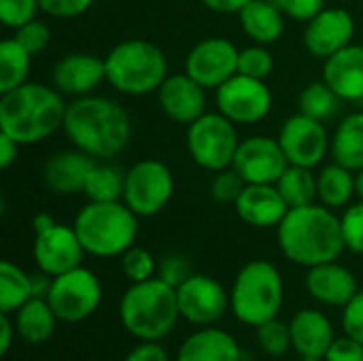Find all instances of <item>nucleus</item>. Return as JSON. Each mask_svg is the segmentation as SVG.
Returning a JSON list of instances; mask_svg holds the SVG:
<instances>
[{
  "label": "nucleus",
  "mask_w": 363,
  "mask_h": 361,
  "mask_svg": "<svg viewBox=\"0 0 363 361\" xmlns=\"http://www.w3.org/2000/svg\"><path fill=\"white\" fill-rule=\"evenodd\" d=\"M55 226V219L51 217V215H47V213H38L34 219H32V230H34V234H40V232H45V230H49V228H53Z\"/></svg>",
  "instance_id": "603ef678"
},
{
  "label": "nucleus",
  "mask_w": 363,
  "mask_h": 361,
  "mask_svg": "<svg viewBox=\"0 0 363 361\" xmlns=\"http://www.w3.org/2000/svg\"><path fill=\"white\" fill-rule=\"evenodd\" d=\"M298 361H325L323 357H300Z\"/></svg>",
  "instance_id": "5fc2aeb1"
},
{
  "label": "nucleus",
  "mask_w": 363,
  "mask_h": 361,
  "mask_svg": "<svg viewBox=\"0 0 363 361\" xmlns=\"http://www.w3.org/2000/svg\"><path fill=\"white\" fill-rule=\"evenodd\" d=\"M298 104H300V113H304L313 119L325 121V119L334 117V113L338 111L340 98L325 81H317L302 89Z\"/></svg>",
  "instance_id": "72a5a7b5"
},
{
  "label": "nucleus",
  "mask_w": 363,
  "mask_h": 361,
  "mask_svg": "<svg viewBox=\"0 0 363 361\" xmlns=\"http://www.w3.org/2000/svg\"><path fill=\"white\" fill-rule=\"evenodd\" d=\"M283 255L298 266H319L336 262L347 249L340 217L323 204L289 209L277 228Z\"/></svg>",
  "instance_id": "f03ea898"
},
{
  "label": "nucleus",
  "mask_w": 363,
  "mask_h": 361,
  "mask_svg": "<svg viewBox=\"0 0 363 361\" xmlns=\"http://www.w3.org/2000/svg\"><path fill=\"white\" fill-rule=\"evenodd\" d=\"M160 106L166 117L177 123L191 126L206 113V96L204 87L194 81L187 72L170 74L157 89Z\"/></svg>",
  "instance_id": "a211bd4d"
},
{
  "label": "nucleus",
  "mask_w": 363,
  "mask_h": 361,
  "mask_svg": "<svg viewBox=\"0 0 363 361\" xmlns=\"http://www.w3.org/2000/svg\"><path fill=\"white\" fill-rule=\"evenodd\" d=\"M342 330L347 336L363 345V291H357L355 298L342 309Z\"/></svg>",
  "instance_id": "c03bdc74"
},
{
  "label": "nucleus",
  "mask_w": 363,
  "mask_h": 361,
  "mask_svg": "<svg viewBox=\"0 0 363 361\" xmlns=\"http://www.w3.org/2000/svg\"><path fill=\"white\" fill-rule=\"evenodd\" d=\"M15 315L17 336L28 345H43L55 332L57 317L47 298H30Z\"/></svg>",
  "instance_id": "bb28decb"
},
{
  "label": "nucleus",
  "mask_w": 363,
  "mask_h": 361,
  "mask_svg": "<svg viewBox=\"0 0 363 361\" xmlns=\"http://www.w3.org/2000/svg\"><path fill=\"white\" fill-rule=\"evenodd\" d=\"M291 349L300 357H325L334 343V326L317 309H302L289 321Z\"/></svg>",
  "instance_id": "4be33fe9"
},
{
  "label": "nucleus",
  "mask_w": 363,
  "mask_h": 361,
  "mask_svg": "<svg viewBox=\"0 0 363 361\" xmlns=\"http://www.w3.org/2000/svg\"><path fill=\"white\" fill-rule=\"evenodd\" d=\"M177 300L181 317L191 326H215L230 309V294L223 285L206 274H191L177 287Z\"/></svg>",
  "instance_id": "f8f14e48"
},
{
  "label": "nucleus",
  "mask_w": 363,
  "mask_h": 361,
  "mask_svg": "<svg viewBox=\"0 0 363 361\" xmlns=\"http://www.w3.org/2000/svg\"><path fill=\"white\" fill-rule=\"evenodd\" d=\"M123 361H170V357L157 340H140V345L134 347Z\"/></svg>",
  "instance_id": "de8ad7c7"
},
{
  "label": "nucleus",
  "mask_w": 363,
  "mask_h": 361,
  "mask_svg": "<svg viewBox=\"0 0 363 361\" xmlns=\"http://www.w3.org/2000/svg\"><path fill=\"white\" fill-rule=\"evenodd\" d=\"M70 143L96 160H113L132 136L128 111L111 98L81 96L66 106L62 123Z\"/></svg>",
  "instance_id": "f257e3e1"
},
{
  "label": "nucleus",
  "mask_w": 363,
  "mask_h": 361,
  "mask_svg": "<svg viewBox=\"0 0 363 361\" xmlns=\"http://www.w3.org/2000/svg\"><path fill=\"white\" fill-rule=\"evenodd\" d=\"M47 302L51 304L57 321L81 323L98 311L102 302V283L91 270L79 266L53 277Z\"/></svg>",
  "instance_id": "1a4fd4ad"
},
{
  "label": "nucleus",
  "mask_w": 363,
  "mask_h": 361,
  "mask_svg": "<svg viewBox=\"0 0 363 361\" xmlns=\"http://www.w3.org/2000/svg\"><path fill=\"white\" fill-rule=\"evenodd\" d=\"M51 79L60 94L81 98L89 96L102 81H106V66L104 60L91 53H70L55 64Z\"/></svg>",
  "instance_id": "aec40b11"
},
{
  "label": "nucleus",
  "mask_w": 363,
  "mask_h": 361,
  "mask_svg": "<svg viewBox=\"0 0 363 361\" xmlns=\"http://www.w3.org/2000/svg\"><path fill=\"white\" fill-rule=\"evenodd\" d=\"M238 217L253 228H279L289 213V204L281 196L277 185L249 183L234 202Z\"/></svg>",
  "instance_id": "6ab92c4d"
},
{
  "label": "nucleus",
  "mask_w": 363,
  "mask_h": 361,
  "mask_svg": "<svg viewBox=\"0 0 363 361\" xmlns=\"http://www.w3.org/2000/svg\"><path fill=\"white\" fill-rule=\"evenodd\" d=\"M342 238L349 251L363 255V200L345 209L340 217Z\"/></svg>",
  "instance_id": "4c0bfd02"
},
{
  "label": "nucleus",
  "mask_w": 363,
  "mask_h": 361,
  "mask_svg": "<svg viewBox=\"0 0 363 361\" xmlns=\"http://www.w3.org/2000/svg\"><path fill=\"white\" fill-rule=\"evenodd\" d=\"M17 149L19 145L11 136L0 132V168H9L17 160Z\"/></svg>",
  "instance_id": "8fccbe9b"
},
{
  "label": "nucleus",
  "mask_w": 363,
  "mask_h": 361,
  "mask_svg": "<svg viewBox=\"0 0 363 361\" xmlns=\"http://www.w3.org/2000/svg\"><path fill=\"white\" fill-rule=\"evenodd\" d=\"M304 285H306L308 296L323 306L345 309L359 291L355 274L349 268L340 266L338 260L308 268Z\"/></svg>",
  "instance_id": "412c9836"
},
{
  "label": "nucleus",
  "mask_w": 363,
  "mask_h": 361,
  "mask_svg": "<svg viewBox=\"0 0 363 361\" xmlns=\"http://www.w3.org/2000/svg\"><path fill=\"white\" fill-rule=\"evenodd\" d=\"M119 319L138 340H164L181 319L177 289L160 277L132 283L119 302Z\"/></svg>",
  "instance_id": "20e7f679"
},
{
  "label": "nucleus",
  "mask_w": 363,
  "mask_h": 361,
  "mask_svg": "<svg viewBox=\"0 0 363 361\" xmlns=\"http://www.w3.org/2000/svg\"><path fill=\"white\" fill-rule=\"evenodd\" d=\"M355 34V21L345 9H323L311 21H306L304 45L306 49L321 60L332 57L351 45Z\"/></svg>",
  "instance_id": "f3484780"
},
{
  "label": "nucleus",
  "mask_w": 363,
  "mask_h": 361,
  "mask_svg": "<svg viewBox=\"0 0 363 361\" xmlns=\"http://www.w3.org/2000/svg\"><path fill=\"white\" fill-rule=\"evenodd\" d=\"M355 196V177L353 170L340 166V164H330L325 166L319 177H317V198L323 206L336 211L342 209L351 202Z\"/></svg>",
  "instance_id": "c85d7f7f"
},
{
  "label": "nucleus",
  "mask_w": 363,
  "mask_h": 361,
  "mask_svg": "<svg viewBox=\"0 0 363 361\" xmlns=\"http://www.w3.org/2000/svg\"><path fill=\"white\" fill-rule=\"evenodd\" d=\"M125 191V172L113 164H96L83 194L89 202H119Z\"/></svg>",
  "instance_id": "7c9ffc66"
},
{
  "label": "nucleus",
  "mask_w": 363,
  "mask_h": 361,
  "mask_svg": "<svg viewBox=\"0 0 363 361\" xmlns=\"http://www.w3.org/2000/svg\"><path fill=\"white\" fill-rule=\"evenodd\" d=\"M191 274H194V272H191L189 260H185L183 255L172 253V255H166V257L162 260V264H160V274H157V277L177 289V287H179L181 283H185Z\"/></svg>",
  "instance_id": "79ce46f5"
},
{
  "label": "nucleus",
  "mask_w": 363,
  "mask_h": 361,
  "mask_svg": "<svg viewBox=\"0 0 363 361\" xmlns=\"http://www.w3.org/2000/svg\"><path fill=\"white\" fill-rule=\"evenodd\" d=\"M106 81L128 96H145L162 87L168 77L164 51L149 40H123L104 57Z\"/></svg>",
  "instance_id": "0eeeda50"
},
{
  "label": "nucleus",
  "mask_w": 363,
  "mask_h": 361,
  "mask_svg": "<svg viewBox=\"0 0 363 361\" xmlns=\"http://www.w3.org/2000/svg\"><path fill=\"white\" fill-rule=\"evenodd\" d=\"M251 0H202V4L215 13H223V15H232V13H240Z\"/></svg>",
  "instance_id": "09e8293b"
},
{
  "label": "nucleus",
  "mask_w": 363,
  "mask_h": 361,
  "mask_svg": "<svg viewBox=\"0 0 363 361\" xmlns=\"http://www.w3.org/2000/svg\"><path fill=\"white\" fill-rule=\"evenodd\" d=\"M245 185H247L245 179L234 168H225V170L215 174L213 185H211V194H213V198L217 202L228 204V202H236L238 200V196L242 194Z\"/></svg>",
  "instance_id": "a19ab883"
},
{
  "label": "nucleus",
  "mask_w": 363,
  "mask_h": 361,
  "mask_svg": "<svg viewBox=\"0 0 363 361\" xmlns=\"http://www.w3.org/2000/svg\"><path fill=\"white\" fill-rule=\"evenodd\" d=\"M74 232L87 255L119 257L138 236V215L125 202H87L74 217Z\"/></svg>",
  "instance_id": "39448f33"
},
{
  "label": "nucleus",
  "mask_w": 363,
  "mask_h": 361,
  "mask_svg": "<svg viewBox=\"0 0 363 361\" xmlns=\"http://www.w3.org/2000/svg\"><path fill=\"white\" fill-rule=\"evenodd\" d=\"M30 298H34L32 274L4 260L0 264V313H17Z\"/></svg>",
  "instance_id": "c756f323"
},
{
  "label": "nucleus",
  "mask_w": 363,
  "mask_h": 361,
  "mask_svg": "<svg viewBox=\"0 0 363 361\" xmlns=\"http://www.w3.org/2000/svg\"><path fill=\"white\" fill-rule=\"evenodd\" d=\"M32 55L17 43V38H6L0 43V94H6L26 83Z\"/></svg>",
  "instance_id": "473e14b6"
},
{
  "label": "nucleus",
  "mask_w": 363,
  "mask_h": 361,
  "mask_svg": "<svg viewBox=\"0 0 363 361\" xmlns=\"http://www.w3.org/2000/svg\"><path fill=\"white\" fill-rule=\"evenodd\" d=\"M272 68H274V60H272V53L264 47V45H251V47H245L240 53H238V72L240 74H247V77H253V79H266L272 74Z\"/></svg>",
  "instance_id": "c9c22d12"
},
{
  "label": "nucleus",
  "mask_w": 363,
  "mask_h": 361,
  "mask_svg": "<svg viewBox=\"0 0 363 361\" xmlns=\"http://www.w3.org/2000/svg\"><path fill=\"white\" fill-rule=\"evenodd\" d=\"M257 343L259 349L270 357H283L291 349V332L279 319H270L257 328Z\"/></svg>",
  "instance_id": "f704fd0d"
},
{
  "label": "nucleus",
  "mask_w": 363,
  "mask_h": 361,
  "mask_svg": "<svg viewBox=\"0 0 363 361\" xmlns=\"http://www.w3.org/2000/svg\"><path fill=\"white\" fill-rule=\"evenodd\" d=\"M15 38H17V43L34 57V55H38L40 51L47 49V45H49V40H51V30H49V26H47L45 21L32 19V21H28L26 26L17 28Z\"/></svg>",
  "instance_id": "ea45409f"
},
{
  "label": "nucleus",
  "mask_w": 363,
  "mask_h": 361,
  "mask_svg": "<svg viewBox=\"0 0 363 361\" xmlns=\"http://www.w3.org/2000/svg\"><path fill=\"white\" fill-rule=\"evenodd\" d=\"M323 81L340 100H363V45H349L325 60Z\"/></svg>",
  "instance_id": "b1692460"
},
{
  "label": "nucleus",
  "mask_w": 363,
  "mask_h": 361,
  "mask_svg": "<svg viewBox=\"0 0 363 361\" xmlns=\"http://www.w3.org/2000/svg\"><path fill=\"white\" fill-rule=\"evenodd\" d=\"M174 194L170 168L157 160H143L125 172L123 202L138 217H153L166 209Z\"/></svg>",
  "instance_id": "9d476101"
},
{
  "label": "nucleus",
  "mask_w": 363,
  "mask_h": 361,
  "mask_svg": "<svg viewBox=\"0 0 363 361\" xmlns=\"http://www.w3.org/2000/svg\"><path fill=\"white\" fill-rule=\"evenodd\" d=\"M336 164L359 172L363 170V113H353L340 121L330 143Z\"/></svg>",
  "instance_id": "cd10ccee"
},
{
  "label": "nucleus",
  "mask_w": 363,
  "mask_h": 361,
  "mask_svg": "<svg viewBox=\"0 0 363 361\" xmlns=\"http://www.w3.org/2000/svg\"><path fill=\"white\" fill-rule=\"evenodd\" d=\"M66 104L62 94L43 83H23L0 98V132L19 147L34 145L62 128Z\"/></svg>",
  "instance_id": "7ed1b4c3"
},
{
  "label": "nucleus",
  "mask_w": 363,
  "mask_h": 361,
  "mask_svg": "<svg viewBox=\"0 0 363 361\" xmlns=\"http://www.w3.org/2000/svg\"><path fill=\"white\" fill-rule=\"evenodd\" d=\"M94 166L96 157L81 149L60 151L45 164L43 181L55 194H83Z\"/></svg>",
  "instance_id": "5701e85b"
},
{
  "label": "nucleus",
  "mask_w": 363,
  "mask_h": 361,
  "mask_svg": "<svg viewBox=\"0 0 363 361\" xmlns=\"http://www.w3.org/2000/svg\"><path fill=\"white\" fill-rule=\"evenodd\" d=\"M325 361H363V345L351 336L334 338L332 347L325 353Z\"/></svg>",
  "instance_id": "a18cd8bd"
},
{
  "label": "nucleus",
  "mask_w": 363,
  "mask_h": 361,
  "mask_svg": "<svg viewBox=\"0 0 363 361\" xmlns=\"http://www.w3.org/2000/svg\"><path fill=\"white\" fill-rule=\"evenodd\" d=\"M289 162L279 145L270 136H251L240 140L234 155L232 168L245 179V183H266L277 185L281 174L287 170Z\"/></svg>",
  "instance_id": "2eb2a0df"
},
{
  "label": "nucleus",
  "mask_w": 363,
  "mask_h": 361,
  "mask_svg": "<svg viewBox=\"0 0 363 361\" xmlns=\"http://www.w3.org/2000/svg\"><path fill=\"white\" fill-rule=\"evenodd\" d=\"M238 53L234 43L225 38H204L189 51L185 72L204 89H217L238 72Z\"/></svg>",
  "instance_id": "4468645a"
},
{
  "label": "nucleus",
  "mask_w": 363,
  "mask_h": 361,
  "mask_svg": "<svg viewBox=\"0 0 363 361\" xmlns=\"http://www.w3.org/2000/svg\"><path fill=\"white\" fill-rule=\"evenodd\" d=\"M91 4L94 0H38L40 11L51 17H77Z\"/></svg>",
  "instance_id": "49530a36"
},
{
  "label": "nucleus",
  "mask_w": 363,
  "mask_h": 361,
  "mask_svg": "<svg viewBox=\"0 0 363 361\" xmlns=\"http://www.w3.org/2000/svg\"><path fill=\"white\" fill-rule=\"evenodd\" d=\"M277 187L289 209L308 206L317 200V177L313 174V168L302 166H287V170L277 181Z\"/></svg>",
  "instance_id": "2f4dec72"
},
{
  "label": "nucleus",
  "mask_w": 363,
  "mask_h": 361,
  "mask_svg": "<svg viewBox=\"0 0 363 361\" xmlns=\"http://www.w3.org/2000/svg\"><path fill=\"white\" fill-rule=\"evenodd\" d=\"M285 287L279 268L266 260H253L240 268L230 289V309L234 317L249 326L277 319L283 309Z\"/></svg>",
  "instance_id": "423d86ee"
},
{
  "label": "nucleus",
  "mask_w": 363,
  "mask_h": 361,
  "mask_svg": "<svg viewBox=\"0 0 363 361\" xmlns=\"http://www.w3.org/2000/svg\"><path fill=\"white\" fill-rule=\"evenodd\" d=\"M155 268L157 266H155L153 255L143 247H130L121 255V270L132 283H143V281L153 279Z\"/></svg>",
  "instance_id": "e433bc0d"
},
{
  "label": "nucleus",
  "mask_w": 363,
  "mask_h": 361,
  "mask_svg": "<svg viewBox=\"0 0 363 361\" xmlns=\"http://www.w3.org/2000/svg\"><path fill=\"white\" fill-rule=\"evenodd\" d=\"M238 145L236 123L221 113H204L187 130V149L204 170L221 172L232 168Z\"/></svg>",
  "instance_id": "6e6552de"
},
{
  "label": "nucleus",
  "mask_w": 363,
  "mask_h": 361,
  "mask_svg": "<svg viewBox=\"0 0 363 361\" xmlns=\"http://www.w3.org/2000/svg\"><path fill=\"white\" fill-rule=\"evenodd\" d=\"M238 17L245 34L257 45H270L283 36L285 15L272 0H251Z\"/></svg>",
  "instance_id": "a878e982"
},
{
  "label": "nucleus",
  "mask_w": 363,
  "mask_h": 361,
  "mask_svg": "<svg viewBox=\"0 0 363 361\" xmlns=\"http://www.w3.org/2000/svg\"><path fill=\"white\" fill-rule=\"evenodd\" d=\"M40 11L38 0H0V21L6 28H21L28 21L36 19Z\"/></svg>",
  "instance_id": "58836bf2"
},
{
  "label": "nucleus",
  "mask_w": 363,
  "mask_h": 361,
  "mask_svg": "<svg viewBox=\"0 0 363 361\" xmlns=\"http://www.w3.org/2000/svg\"><path fill=\"white\" fill-rule=\"evenodd\" d=\"M285 17H291L296 21H311L315 15L323 11L325 0H272Z\"/></svg>",
  "instance_id": "37998d69"
},
{
  "label": "nucleus",
  "mask_w": 363,
  "mask_h": 361,
  "mask_svg": "<svg viewBox=\"0 0 363 361\" xmlns=\"http://www.w3.org/2000/svg\"><path fill=\"white\" fill-rule=\"evenodd\" d=\"M217 106L230 121L251 126L270 113L272 91L262 79L236 72L221 87H217Z\"/></svg>",
  "instance_id": "9b49d317"
},
{
  "label": "nucleus",
  "mask_w": 363,
  "mask_h": 361,
  "mask_svg": "<svg viewBox=\"0 0 363 361\" xmlns=\"http://www.w3.org/2000/svg\"><path fill=\"white\" fill-rule=\"evenodd\" d=\"M17 332V328L13 326L11 317L6 313L0 315V353L6 355L9 349H11V343H13V334Z\"/></svg>",
  "instance_id": "3c124183"
},
{
  "label": "nucleus",
  "mask_w": 363,
  "mask_h": 361,
  "mask_svg": "<svg viewBox=\"0 0 363 361\" xmlns=\"http://www.w3.org/2000/svg\"><path fill=\"white\" fill-rule=\"evenodd\" d=\"M32 255L38 270L47 272L49 277H60L81 266L85 249L74 228L55 223L53 228L36 234Z\"/></svg>",
  "instance_id": "dca6fc26"
},
{
  "label": "nucleus",
  "mask_w": 363,
  "mask_h": 361,
  "mask_svg": "<svg viewBox=\"0 0 363 361\" xmlns=\"http://www.w3.org/2000/svg\"><path fill=\"white\" fill-rule=\"evenodd\" d=\"M355 194L363 200V170H359L357 177H355Z\"/></svg>",
  "instance_id": "864d4df0"
},
{
  "label": "nucleus",
  "mask_w": 363,
  "mask_h": 361,
  "mask_svg": "<svg viewBox=\"0 0 363 361\" xmlns=\"http://www.w3.org/2000/svg\"><path fill=\"white\" fill-rule=\"evenodd\" d=\"M177 361H242V349L225 330L206 326L181 343Z\"/></svg>",
  "instance_id": "393cba45"
},
{
  "label": "nucleus",
  "mask_w": 363,
  "mask_h": 361,
  "mask_svg": "<svg viewBox=\"0 0 363 361\" xmlns=\"http://www.w3.org/2000/svg\"><path fill=\"white\" fill-rule=\"evenodd\" d=\"M279 145L291 166L315 168L323 162L330 138L323 128V121L313 119L304 113H298L281 126Z\"/></svg>",
  "instance_id": "ddd939ff"
}]
</instances>
